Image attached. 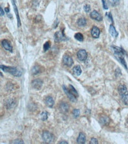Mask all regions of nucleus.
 Wrapping results in <instances>:
<instances>
[{
    "label": "nucleus",
    "mask_w": 128,
    "mask_h": 144,
    "mask_svg": "<svg viewBox=\"0 0 128 144\" xmlns=\"http://www.w3.org/2000/svg\"><path fill=\"white\" fill-rule=\"evenodd\" d=\"M112 49H113L114 54L116 59L124 66V68L127 69V64H126L124 57V54H126L125 51L123 49H122V48L117 47V46H112Z\"/></svg>",
    "instance_id": "nucleus-1"
},
{
    "label": "nucleus",
    "mask_w": 128,
    "mask_h": 144,
    "mask_svg": "<svg viewBox=\"0 0 128 144\" xmlns=\"http://www.w3.org/2000/svg\"><path fill=\"white\" fill-rule=\"evenodd\" d=\"M0 68L1 70L5 72H8L12 75L16 76V77H20L22 75V72L21 70L14 67H10V66H6L1 64L0 66Z\"/></svg>",
    "instance_id": "nucleus-2"
},
{
    "label": "nucleus",
    "mask_w": 128,
    "mask_h": 144,
    "mask_svg": "<svg viewBox=\"0 0 128 144\" xmlns=\"http://www.w3.org/2000/svg\"><path fill=\"white\" fill-rule=\"evenodd\" d=\"M118 92L121 96L123 102L126 105H128V92L127 87L124 84H120L118 87Z\"/></svg>",
    "instance_id": "nucleus-3"
},
{
    "label": "nucleus",
    "mask_w": 128,
    "mask_h": 144,
    "mask_svg": "<svg viewBox=\"0 0 128 144\" xmlns=\"http://www.w3.org/2000/svg\"><path fill=\"white\" fill-rule=\"evenodd\" d=\"M42 138L46 143H50L54 140V136L49 131H44L42 134Z\"/></svg>",
    "instance_id": "nucleus-4"
},
{
    "label": "nucleus",
    "mask_w": 128,
    "mask_h": 144,
    "mask_svg": "<svg viewBox=\"0 0 128 144\" xmlns=\"http://www.w3.org/2000/svg\"><path fill=\"white\" fill-rule=\"evenodd\" d=\"M63 89L64 93L66 94V95L67 96V97H69V99H70V100L71 102H77V97L71 93L69 88H67L65 85H63Z\"/></svg>",
    "instance_id": "nucleus-5"
},
{
    "label": "nucleus",
    "mask_w": 128,
    "mask_h": 144,
    "mask_svg": "<svg viewBox=\"0 0 128 144\" xmlns=\"http://www.w3.org/2000/svg\"><path fill=\"white\" fill-rule=\"evenodd\" d=\"M43 81L40 79H36L35 80H33L31 82V85L36 90H40L43 85Z\"/></svg>",
    "instance_id": "nucleus-6"
},
{
    "label": "nucleus",
    "mask_w": 128,
    "mask_h": 144,
    "mask_svg": "<svg viewBox=\"0 0 128 144\" xmlns=\"http://www.w3.org/2000/svg\"><path fill=\"white\" fill-rule=\"evenodd\" d=\"M77 56L79 60L80 61H85L87 57V53L85 50L81 49L77 52Z\"/></svg>",
    "instance_id": "nucleus-7"
},
{
    "label": "nucleus",
    "mask_w": 128,
    "mask_h": 144,
    "mask_svg": "<svg viewBox=\"0 0 128 144\" xmlns=\"http://www.w3.org/2000/svg\"><path fill=\"white\" fill-rule=\"evenodd\" d=\"M2 46L6 50L9 51V52L11 53H13V46L11 45V43L8 40H3L2 41Z\"/></svg>",
    "instance_id": "nucleus-8"
},
{
    "label": "nucleus",
    "mask_w": 128,
    "mask_h": 144,
    "mask_svg": "<svg viewBox=\"0 0 128 144\" xmlns=\"http://www.w3.org/2000/svg\"><path fill=\"white\" fill-rule=\"evenodd\" d=\"M63 63L64 65L70 67L73 65V60L72 58L70 57L69 56L64 55L63 57Z\"/></svg>",
    "instance_id": "nucleus-9"
},
{
    "label": "nucleus",
    "mask_w": 128,
    "mask_h": 144,
    "mask_svg": "<svg viewBox=\"0 0 128 144\" xmlns=\"http://www.w3.org/2000/svg\"><path fill=\"white\" fill-rule=\"evenodd\" d=\"M54 39L56 41H64L66 40H67L65 36H64V33H63V31H62V32H61V31H57V32L55 33Z\"/></svg>",
    "instance_id": "nucleus-10"
},
{
    "label": "nucleus",
    "mask_w": 128,
    "mask_h": 144,
    "mask_svg": "<svg viewBox=\"0 0 128 144\" xmlns=\"http://www.w3.org/2000/svg\"><path fill=\"white\" fill-rule=\"evenodd\" d=\"M90 17L92 19L98 21H102V20H103L102 16L96 10L93 11L92 12L90 13Z\"/></svg>",
    "instance_id": "nucleus-11"
},
{
    "label": "nucleus",
    "mask_w": 128,
    "mask_h": 144,
    "mask_svg": "<svg viewBox=\"0 0 128 144\" xmlns=\"http://www.w3.org/2000/svg\"><path fill=\"white\" fill-rule=\"evenodd\" d=\"M100 30L98 27H96V26H93L91 29V34L92 37L95 39H97L100 36Z\"/></svg>",
    "instance_id": "nucleus-12"
},
{
    "label": "nucleus",
    "mask_w": 128,
    "mask_h": 144,
    "mask_svg": "<svg viewBox=\"0 0 128 144\" xmlns=\"http://www.w3.org/2000/svg\"><path fill=\"white\" fill-rule=\"evenodd\" d=\"M12 3H13V7H14V12H15V13H16V17H17V19L18 26V27H20V26H21V21H20V19L19 14H18V11L17 7L16 6V1H15V0H12Z\"/></svg>",
    "instance_id": "nucleus-13"
},
{
    "label": "nucleus",
    "mask_w": 128,
    "mask_h": 144,
    "mask_svg": "<svg viewBox=\"0 0 128 144\" xmlns=\"http://www.w3.org/2000/svg\"><path fill=\"white\" fill-rule=\"evenodd\" d=\"M45 103H46V105H47L48 107H53L54 104V99H53L52 97L50 96H47L46 97V99H45Z\"/></svg>",
    "instance_id": "nucleus-14"
},
{
    "label": "nucleus",
    "mask_w": 128,
    "mask_h": 144,
    "mask_svg": "<svg viewBox=\"0 0 128 144\" xmlns=\"http://www.w3.org/2000/svg\"><path fill=\"white\" fill-rule=\"evenodd\" d=\"M86 135H84L83 133H82V132H80V133H79V136H78V138H77V143L80 144L84 143L86 142Z\"/></svg>",
    "instance_id": "nucleus-15"
},
{
    "label": "nucleus",
    "mask_w": 128,
    "mask_h": 144,
    "mask_svg": "<svg viewBox=\"0 0 128 144\" xmlns=\"http://www.w3.org/2000/svg\"><path fill=\"white\" fill-rule=\"evenodd\" d=\"M60 110L63 113H66L69 109V106L67 103H61L60 105Z\"/></svg>",
    "instance_id": "nucleus-16"
},
{
    "label": "nucleus",
    "mask_w": 128,
    "mask_h": 144,
    "mask_svg": "<svg viewBox=\"0 0 128 144\" xmlns=\"http://www.w3.org/2000/svg\"><path fill=\"white\" fill-rule=\"evenodd\" d=\"M109 33L110 35L114 38L117 37L118 36V33L116 31L115 28L113 25H110L109 27Z\"/></svg>",
    "instance_id": "nucleus-17"
},
{
    "label": "nucleus",
    "mask_w": 128,
    "mask_h": 144,
    "mask_svg": "<svg viewBox=\"0 0 128 144\" xmlns=\"http://www.w3.org/2000/svg\"><path fill=\"white\" fill-rule=\"evenodd\" d=\"M73 72L74 75L79 76L81 74V69L80 66H76L73 67Z\"/></svg>",
    "instance_id": "nucleus-18"
},
{
    "label": "nucleus",
    "mask_w": 128,
    "mask_h": 144,
    "mask_svg": "<svg viewBox=\"0 0 128 144\" xmlns=\"http://www.w3.org/2000/svg\"><path fill=\"white\" fill-rule=\"evenodd\" d=\"M41 72V67H39V66H34L31 69V74L33 75H35V74H37Z\"/></svg>",
    "instance_id": "nucleus-19"
},
{
    "label": "nucleus",
    "mask_w": 128,
    "mask_h": 144,
    "mask_svg": "<svg viewBox=\"0 0 128 144\" xmlns=\"http://www.w3.org/2000/svg\"><path fill=\"white\" fill-rule=\"evenodd\" d=\"M69 89L70 91L71 92V93H72L73 95H74V96H75L76 97H77L78 96H79V94H78L77 90H76L75 88H74V87H73V86L71 85V84H69Z\"/></svg>",
    "instance_id": "nucleus-20"
},
{
    "label": "nucleus",
    "mask_w": 128,
    "mask_h": 144,
    "mask_svg": "<svg viewBox=\"0 0 128 144\" xmlns=\"http://www.w3.org/2000/svg\"><path fill=\"white\" fill-rule=\"evenodd\" d=\"M77 24L80 27H83L86 24V20L84 18H81L77 20Z\"/></svg>",
    "instance_id": "nucleus-21"
},
{
    "label": "nucleus",
    "mask_w": 128,
    "mask_h": 144,
    "mask_svg": "<svg viewBox=\"0 0 128 144\" xmlns=\"http://www.w3.org/2000/svg\"><path fill=\"white\" fill-rule=\"evenodd\" d=\"M74 38L77 40L79 41H83L84 40V37L83 35L80 33H77L76 34L74 35Z\"/></svg>",
    "instance_id": "nucleus-22"
},
{
    "label": "nucleus",
    "mask_w": 128,
    "mask_h": 144,
    "mask_svg": "<svg viewBox=\"0 0 128 144\" xmlns=\"http://www.w3.org/2000/svg\"><path fill=\"white\" fill-rule=\"evenodd\" d=\"M100 123L102 124L103 125H107V124L109 123V117H102V118L100 119Z\"/></svg>",
    "instance_id": "nucleus-23"
},
{
    "label": "nucleus",
    "mask_w": 128,
    "mask_h": 144,
    "mask_svg": "<svg viewBox=\"0 0 128 144\" xmlns=\"http://www.w3.org/2000/svg\"><path fill=\"white\" fill-rule=\"evenodd\" d=\"M108 1L112 7L117 6L120 3V0H108Z\"/></svg>",
    "instance_id": "nucleus-24"
},
{
    "label": "nucleus",
    "mask_w": 128,
    "mask_h": 144,
    "mask_svg": "<svg viewBox=\"0 0 128 144\" xmlns=\"http://www.w3.org/2000/svg\"><path fill=\"white\" fill-rule=\"evenodd\" d=\"M40 116H41V119L42 120H44H44H47L48 118V112L46 111L43 112L42 113H41Z\"/></svg>",
    "instance_id": "nucleus-25"
},
{
    "label": "nucleus",
    "mask_w": 128,
    "mask_h": 144,
    "mask_svg": "<svg viewBox=\"0 0 128 144\" xmlns=\"http://www.w3.org/2000/svg\"><path fill=\"white\" fill-rule=\"evenodd\" d=\"M50 46H51L50 41H47V42H46V43L44 44V46H43V49H44V52L47 51L50 48Z\"/></svg>",
    "instance_id": "nucleus-26"
},
{
    "label": "nucleus",
    "mask_w": 128,
    "mask_h": 144,
    "mask_svg": "<svg viewBox=\"0 0 128 144\" xmlns=\"http://www.w3.org/2000/svg\"><path fill=\"white\" fill-rule=\"evenodd\" d=\"M73 115H74V117H75V118H77L80 116V111L79 109H74L73 111Z\"/></svg>",
    "instance_id": "nucleus-27"
},
{
    "label": "nucleus",
    "mask_w": 128,
    "mask_h": 144,
    "mask_svg": "<svg viewBox=\"0 0 128 144\" xmlns=\"http://www.w3.org/2000/svg\"><path fill=\"white\" fill-rule=\"evenodd\" d=\"M84 10L85 11L86 13H89L90 11V6L89 4H86L84 6Z\"/></svg>",
    "instance_id": "nucleus-28"
},
{
    "label": "nucleus",
    "mask_w": 128,
    "mask_h": 144,
    "mask_svg": "<svg viewBox=\"0 0 128 144\" xmlns=\"http://www.w3.org/2000/svg\"><path fill=\"white\" fill-rule=\"evenodd\" d=\"M13 143H20V144H23L24 143V142H23V140L20 139H16L13 141Z\"/></svg>",
    "instance_id": "nucleus-29"
},
{
    "label": "nucleus",
    "mask_w": 128,
    "mask_h": 144,
    "mask_svg": "<svg viewBox=\"0 0 128 144\" xmlns=\"http://www.w3.org/2000/svg\"><path fill=\"white\" fill-rule=\"evenodd\" d=\"M90 144H97L98 143V140L96 139V138H93L91 139L90 142Z\"/></svg>",
    "instance_id": "nucleus-30"
},
{
    "label": "nucleus",
    "mask_w": 128,
    "mask_h": 144,
    "mask_svg": "<svg viewBox=\"0 0 128 144\" xmlns=\"http://www.w3.org/2000/svg\"><path fill=\"white\" fill-rule=\"evenodd\" d=\"M102 3H103V8L104 10H107L109 7H108V6L106 4L105 0H102Z\"/></svg>",
    "instance_id": "nucleus-31"
},
{
    "label": "nucleus",
    "mask_w": 128,
    "mask_h": 144,
    "mask_svg": "<svg viewBox=\"0 0 128 144\" xmlns=\"http://www.w3.org/2000/svg\"><path fill=\"white\" fill-rule=\"evenodd\" d=\"M106 16H107L108 19H110V20L111 21V22H112V23L113 22V18H112V14H111L110 13H106Z\"/></svg>",
    "instance_id": "nucleus-32"
},
{
    "label": "nucleus",
    "mask_w": 128,
    "mask_h": 144,
    "mask_svg": "<svg viewBox=\"0 0 128 144\" xmlns=\"http://www.w3.org/2000/svg\"><path fill=\"white\" fill-rule=\"evenodd\" d=\"M0 11H1V16H4V11H3V10L2 7H1V10H0Z\"/></svg>",
    "instance_id": "nucleus-33"
},
{
    "label": "nucleus",
    "mask_w": 128,
    "mask_h": 144,
    "mask_svg": "<svg viewBox=\"0 0 128 144\" xmlns=\"http://www.w3.org/2000/svg\"><path fill=\"white\" fill-rule=\"evenodd\" d=\"M5 10H6V13H8L10 12V9H9V8H7V7H6V8H5Z\"/></svg>",
    "instance_id": "nucleus-34"
},
{
    "label": "nucleus",
    "mask_w": 128,
    "mask_h": 144,
    "mask_svg": "<svg viewBox=\"0 0 128 144\" xmlns=\"http://www.w3.org/2000/svg\"><path fill=\"white\" fill-rule=\"evenodd\" d=\"M60 144H68V143L66 141H61L60 142H59Z\"/></svg>",
    "instance_id": "nucleus-35"
}]
</instances>
